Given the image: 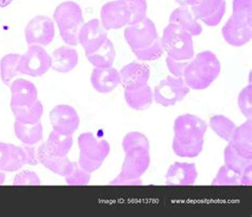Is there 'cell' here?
Here are the masks:
<instances>
[{
	"instance_id": "obj_1",
	"label": "cell",
	"mask_w": 252,
	"mask_h": 217,
	"mask_svg": "<svg viewBox=\"0 0 252 217\" xmlns=\"http://www.w3.org/2000/svg\"><path fill=\"white\" fill-rule=\"evenodd\" d=\"M221 71V65L215 54L205 50L189 60L183 79L188 87L195 91L208 89Z\"/></svg>"
},
{
	"instance_id": "obj_2",
	"label": "cell",
	"mask_w": 252,
	"mask_h": 217,
	"mask_svg": "<svg viewBox=\"0 0 252 217\" xmlns=\"http://www.w3.org/2000/svg\"><path fill=\"white\" fill-rule=\"evenodd\" d=\"M78 144L80 149L79 165L91 174L101 167L111 150L110 144L107 141L97 139L92 132L80 134Z\"/></svg>"
},
{
	"instance_id": "obj_3",
	"label": "cell",
	"mask_w": 252,
	"mask_h": 217,
	"mask_svg": "<svg viewBox=\"0 0 252 217\" xmlns=\"http://www.w3.org/2000/svg\"><path fill=\"white\" fill-rule=\"evenodd\" d=\"M164 52L178 61H189L194 58L193 36L175 24H168L161 38Z\"/></svg>"
},
{
	"instance_id": "obj_4",
	"label": "cell",
	"mask_w": 252,
	"mask_h": 217,
	"mask_svg": "<svg viewBox=\"0 0 252 217\" xmlns=\"http://www.w3.org/2000/svg\"><path fill=\"white\" fill-rule=\"evenodd\" d=\"M122 172L111 181L110 186H119V183L128 179H137L146 173L150 165L149 149L136 147L126 151Z\"/></svg>"
},
{
	"instance_id": "obj_5",
	"label": "cell",
	"mask_w": 252,
	"mask_h": 217,
	"mask_svg": "<svg viewBox=\"0 0 252 217\" xmlns=\"http://www.w3.org/2000/svg\"><path fill=\"white\" fill-rule=\"evenodd\" d=\"M189 90L183 77L168 76L155 88L154 100L162 107H172L182 101L189 93Z\"/></svg>"
},
{
	"instance_id": "obj_6",
	"label": "cell",
	"mask_w": 252,
	"mask_h": 217,
	"mask_svg": "<svg viewBox=\"0 0 252 217\" xmlns=\"http://www.w3.org/2000/svg\"><path fill=\"white\" fill-rule=\"evenodd\" d=\"M208 124L200 117L193 114L178 116L174 124V139L185 144H193L204 141Z\"/></svg>"
},
{
	"instance_id": "obj_7",
	"label": "cell",
	"mask_w": 252,
	"mask_h": 217,
	"mask_svg": "<svg viewBox=\"0 0 252 217\" xmlns=\"http://www.w3.org/2000/svg\"><path fill=\"white\" fill-rule=\"evenodd\" d=\"M51 68V57L43 46L31 45L22 55L19 71L22 75L41 77Z\"/></svg>"
},
{
	"instance_id": "obj_8",
	"label": "cell",
	"mask_w": 252,
	"mask_h": 217,
	"mask_svg": "<svg viewBox=\"0 0 252 217\" xmlns=\"http://www.w3.org/2000/svg\"><path fill=\"white\" fill-rule=\"evenodd\" d=\"M56 35L55 22L48 16L38 15L32 18L25 28L26 42L29 46H48Z\"/></svg>"
},
{
	"instance_id": "obj_9",
	"label": "cell",
	"mask_w": 252,
	"mask_h": 217,
	"mask_svg": "<svg viewBox=\"0 0 252 217\" xmlns=\"http://www.w3.org/2000/svg\"><path fill=\"white\" fill-rule=\"evenodd\" d=\"M124 35L132 50L147 47L158 38L156 25L148 17L138 24L129 25L125 29Z\"/></svg>"
},
{
	"instance_id": "obj_10",
	"label": "cell",
	"mask_w": 252,
	"mask_h": 217,
	"mask_svg": "<svg viewBox=\"0 0 252 217\" xmlns=\"http://www.w3.org/2000/svg\"><path fill=\"white\" fill-rule=\"evenodd\" d=\"M49 120L54 130L66 135L74 134L80 124V117L77 111L68 104L56 106L50 111Z\"/></svg>"
},
{
	"instance_id": "obj_11",
	"label": "cell",
	"mask_w": 252,
	"mask_h": 217,
	"mask_svg": "<svg viewBox=\"0 0 252 217\" xmlns=\"http://www.w3.org/2000/svg\"><path fill=\"white\" fill-rule=\"evenodd\" d=\"M189 9L194 16L209 27L220 24L227 10L225 0H198Z\"/></svg>"
},
{
	"instance_id": "obj_12",
	"label": "cell",
	"mask_w": 252,
	"mask_h": 217,
	"mask_svg": "<svg viewBox=\"0 0 252 217\" xmlns=\"http://www.w3.org/2000/svg\"><path fill=\"white\" fill-rule=\"evenodd\" d=\"M108 38V30H105L99 19H91L82 25L79 33V44L85 50V55L97 50Z\"/></svg>"
},
{
	"instance_id": "obj_13",
	"label": "cell",
	"mask_w": 252,
	"mask_h": 217,
	"mask_svg": "<svg viewBox=\"0 0 252 217\" xmlns=\"http://www.w3.org/2000/svg\"><path fill=\"white\" fill-rule=\"evenodd\" d=\"M101 24L105 30L121 29L129 25V12L123 0H115L102 5L100 10Z\"/></svg>"
},
{
	"instance_id": "obj_14",
	"label": "cell",
	"mask_w": 252,
	"mask_h": 217,
	"mask_svg": "<svg viewBox=\"0 0 252 217\" xmlns=\"http://www.w3.org/2000/svg\"><path fill=\"white\" fill-rule=\"evenodd\" d=\"M54 19L60 31L80 27L84 24L81 6L75 1L60 3L54 13Z\"/></svg>"
},
{
	"instance_id": "obj_15",
	"label": "cell",
	"mask_w": 252,
	"mask_h": 217,
	"mask_svg": "<svg viewBox=\"0 0 252 217\" xmlns=\"http://www.w3.org/2000/svg\"><path fill=\"white\" fill-rule=\"evenodd\" d=\"M121 84L125 90H138L148 84L150 78L149 66L143 63H129L119 71Z\"/></svg>"
},
{
	"instance_id": "obj_16",
	"label": "cell",
	"mask_w": 252,
	"mask_h": 217,
	"mask_svg": "<svg viewBox=\"0 0 252 217\" xmlns=\"http://www.w3.org/2000/svg\"><path fill=\"white\" fill-rule=\"evenodd\" d=\"M37 159L38 163H41L43 166L62 177L68 176L74 169V162H71L67 155L58 156L52 155L46 143H43L37 147Z\"/></svg>"
},
{
	"instance_id": "obj_17",
	"label": "cell",
	"mask_w": 252,
	"mask_h": 217,
	"mask_svg": "<svg viewBox=\"0 0 252 217\" xmlns=\"http://www.w3.org/2000/svg\"><path fill=\"white\" fill-rule=\"evenodd\" d=\"M10 88L12 94L11 107H29L38 99L36 87L26 79H15Z\"/></svg>"
},
{
	"instance_id": "obj_18",
	"label": "cell",
	"mask_w": 252,
	"mask_h": 217,
	"mask_svg": "<svg viewBox=\"0 0 252 217\" xmlns=\"http://www.w3.org/2000/svg\"><path fill=\"white\" fill-rule=\"evenodd\" d=\"M198 177L197 167L194 163L176 162L167 170L165 182L166 186H193Z\"/></svg>"
},
{
	"instance_id": "obj_19",
	"label": "cell",
	"mask_w": 252,
	"mask_h": 217,
	"mask_svg": "<svg viewBox=\"0 0 252 217\" xmlns=\"http://www.w3.org/2000/svg\"><path fill=\"white\" fill-rule=\"evenodd\" d=\"M91 83L98 93L108 94L121 84V75L113 66L95 67L91 75Z\"/></svg>"
},
{
	"instance_id": "obj_20",
	"label": "cell",
	"mask_w": 252,
	"mask_h": 217,
	"mask_svg": "<svg viewBox=\"0 0 252 217\" xmlns=\"http://www.w3.org/2000/svg\"><path fill=\"white\" fill-rule=\"evenodd\" d=\"M224 41L234 47H242L248 44L252 37V26L236 22L230 17L221 29Z\"/></svg>"
},
{
	"instance_id": "obj_21",
	"label": "cell",
	"mask_w": 252,
	"mask_h": 217,
	"mask_svg": "<svg viewBox=\"0 0 252 217\" xmlns=\"http://www.w3.org/2000/svg\"><path fill=\"white\" fill-rule=\"evenodd\" d=\"M26 164L25 154L22 146L0 142V170L17 172Z\"/></svg>"
},
{
	"instance_id": "obj_22",
	"label": "cell",
	"mask_w": 252,
	"mask_h": 217,
	"mask_svg": "<svg viewBox=\"0 0 252 217\" xmlns=\"http://www.w3.org/2000/svg\"><path fill=\"white\" fill-rule=\"evenodd\" d=\"M252 122L247 120L240 127H236L229 145L235 153L244 159H252Z\"/></svg>"
},
{
	"instance_id": "obj_23",
	"label": "cell",
	"mask_w": 252,
	"mask_h": 217,
	"mask_svg": "<svg viewBox=\"0 0 252 217\" xmlns=\"http://www.w3.org/2000/svg\"><path fill=\"white\" fill-rule=\"evenodd\" d=\"M78 62V52L70 46H61L52 52L51 68L58 72H61V74H66V72L74 69Z\"/></svg>"
},
{
	"instance_id": "obj_24",
	"label": "cell",
	"mask_w": 252,
	"mask_h": 217,
	"mask_svg": "<svg viewBox=\"0 0 252 217\" xmlns=\"http://www.w3.org/2000/svg\"><path fill=\"white\" fill-rule=\"evenodd\" d=\"M169 24L178 25L191 36H198L202 33V26L191 13L189 6H179L172 11L169 16Z\"/></svg>"
},
{
	"instance_id": "obj_25",
	"label": "cell",
	"mask_w": 252,
	"mask_h": 217,
	"mask_svg": "<svg viewBox=\"0 0 252 217\" xmlns=\"http://www.w3.org/2000/svg\"><path fill=\"white\" fill-rule=\"evenodd\" d=\"M125 99L131 109L145 111L154 102V92L148 84L138 90H125Z\"/></svg>"
},
{
	"instance_id": "obj_26",
	"label": "cell",
	"mask_w": 252,
	"mask_h": 217,
	"mask_svg": "<svg viewBox=\"0 0 252 217\" xmlns=\"http://www.w3.org/2000/svg\"><path fill=\"white\" fill-rule=\"evenodd\" d=\"M116 57L115 47L112 41L107 38L104 43L92 54L86 55V58L94 67H110L113 66Z\"/></svg>"
},
{
	"instance_id": "obj_27",
	"label": "cell",
	"mask_w": 252,
	"mask_h": 217,
	"mask_svg": "<svg viewBox=\"0 0 252 217\" xmlns=\"http://www.w3.org/2000/svg\"><path fill=\"white\" fill-rule=\"evenodd\" d=\"M14 132L17 139L26 145H36L43 140V126L41 122L34 124L14 123Z\"/></svg>"
},
{
	"instance_id": "obj_28",
	"label": "cell",
	"mask_w": 252,
	"mask_h": 217,
	"mask_svg": "<svg viewBox=\"0 0 252 217\" xmlns=\"http://www.w3.org/2000/svg\"><path fill=\"white\" fill-rule=\"evenodd\" d=\"M21 58L22 55L9 54L0 60V76H1L2 82L8 87H10L17 77L22 75V72L19 71Z\"/></svg>"
},
{
	"instance_id": "obj_29",
	"label": "cell",
	"mask_w": 252,
	"mask_h": 217,
	"mask_svg": "<svg viewBox=\"0 0 252 217\" xmlns=\"http://www.w3.org/2000/svg\"><path fill=\"white\" fill-rule=\"evenodd\" d=\"M12 113L14 114L16 122L34 124L41 122V118L44 113V107L38 99L29 107H11Z\"/></svg>"
},
{
	"instance_id": "obj_30",
	"label": "cell",
	"mask_w": 252,
	"mask_h": 217,
	"mask_svg": "<svg viewBox=\"0 0 252 217\" xmlns=\"http://www.w3.org/2000/svg\"><path fill=\"white\" fill-rule=\"evenodd\" d=\"M74 139L72 135H66L57 132L56 130L51 131L46 145L49 149L50 153L58 156H66L70 151Z\"/></svg>"
},
{
	"instance_id": "obj_31",
	"label": "cell",
	"mask_w": 252,
	"mask_h": 217,
	"mask_svg": "<svg viewBox=\"0 0 252 217\" xmlns=\"http://www.w3.org/2000/svg\"><path fill=\"white\" fill-rule=\"evenodd\" d=\"M210 127L220 139L229 142L236 129V124L223 115H214L210 120Z\"/></svg>"
},
{
	"instance_id": "obj_32",
	"label": "cell",
	"mask_w": 252,
	"mask_h": 217,
	"mask_svg": "<svg viewBox=\"0 0 252 217\" xmlns=\"http://www.w3.org/2000/svg\"><path fill=\"white\" fill-rule=\"evenodd\" d=\"M123 1L129 12V25L141 23L147 17V0H123Z\"/></svg>"
},
{
	"instance_id": "obj_33",
	"label": "cell",
	"mask_w": 252,
	"mask_h": 217,
	"mask_svg": "<svg viewBox=\"0 0 252 217\" xmlns=\"http://www.w3.org/2000/svg\"><path fill=\"white\" fill-rule=\"evenodd\" d=\"M231 17L241 24L252 26V0H233Z\"/></svg>"
},
{
	"instance_id": "obj_34",
	"label": "cell",
	"mask_w": 252,
	"mask_h": 217,
	"mask_svg": "<svg viewBox=\"0 0 252 217\" xmlns=\"http://www.w3.org/2000/svg\"><path fill=\"white\" fill-rule=\"evenodd\" d=\"M223 157H224V165L228 168L232 169L236 174H240L245 169V167L251 164V160L244 159V157L238 155L233 150L230 145L224 148L223 151Z\"/></svg>"
},
{
	"instance_id": "obj_35",
	"label": "cell",
	"mask_w": 252,
	"mask_h": 217,
	"mask_svg": "<svg viewBox=\"0 0 252 217\" xmlns=\"http://www.w3.org/2000/svg\"><path fill=\"white\" fill-rule=\"evenodd\" d=\"M204 141L193 143V144H185L177 140H172V150L174 153L181 157H196L202 153Z\"/></svg>"
},
{
	"instance_id": "obj_36",
	"label": "cell",
	"mask_w": 252,
	"mask_h": 217,
	"mask_svg": "<svg viewBox=\"0 0 252 217\" xmlns=\"http://www.w3.org/2000/svg\"><path fill=\"white\" fill-rule=\"evenodd\" d=\"M132 51H133V54L138 60L141 61H155L158 60V59H160L164 54V49L160 37L151 45L147 46V47L142 49H134Z\"/></svg>"
},
{
	"instance_id": "obj_37",
	"label": "cell",
	"mask_w": 252,
	"mask_h": 217,
	"mask_svg": "<svg viewBox=\"0 0 252 217\" xmlns=\"http://www.w3.org/2000/svg\"><path fill=\"white\" fill-rule=\"evenodd\" d=\"M241 177L240 174H236L233 170L228 168L225 165L221 166L214 180L212 181V186H240Z\"/></svg>"
},
{
	"instance_id": "obj_38",
	"label": "cell",
	"mask_w": 252,
	"mask_h": 217,
	"mask_svg": "<svg viewBox=\"0 0 252 217\" xmlns=\"http://www.w3.org/2000/svg\"><path fill=\"white\" fill-rule=\"evenodd\" d=\"M65 179L68 186H86L90 183L91 173L83 169L78 162H74V169L68 176L65 177Z\"/></svg>"
},
{
	"instance_id": "obj_39",
	"label": "cell",
	"mask_w": 252,
	"mask_h": 217,
	"mask_svg": "<svg viewBox=\"0 0 252 217\" xmlns=\"http://www.w3.org/2000/svg\"><path fill=\"white\" fill-rule=\"evenodd\" d=\"M136 147L150 149L147 136L141 132H129L123 140V149L126 153V151L136 148Z\"/></svg>"
},
{
	"instance_id": "obj_40",
	"label": "cell",
	"mask_w": 252,
	"mask_h": 217,
	"mask_svg": "<svg viewBox=\"0 0 252 217\" xmlns=\"http://www.w3.org/2000/svg\"><path fill=\"white\" fill-rule=\"evenodd\" d=\"M237 104L240 108L243 115L247 118V120H251L252 115V87L251 84H248L247 87H245L241 93L238 94L237 98Z\"/></svg>"
},
{
	"instance_id": "obj_41",
	"label": "cell",
	"mask_w": 252,
	"mask_h": 217,
	"mask_svg": "<svg viewBox=\"0 0 252 217\" xmlns=\"http://www.w3.org/2000/svg\"><path fill=\"white\" fill-rule=\"evenodd\" d=\"M14 186H39L41 180H39L38 176L31 170H22L16 176L14 180H13Z\"/></svg>"
},
{
	"instance_id": "obj_42",
	"label": "cell",
	"mask_w": 252,
	"mask_h": 217,
	"mask_svg": "<svg viewBox=\"0 0 252 217\" xmlns=\"http://www.w3.org/2000/svg\"><path fill=\"white\" fill-rule=\"evenodd\" d=\"M189 61H178L167 56L166 65L170 74L174 77H183L185 68H187Z\"/></svg>"
},
{
	"instance_id": "obj_43",
	"label": "cell",
	"mask_w": 252,
	"mask_h": 217,
	"mask_svg": "<svg viewBox=\"0 0 252 217\" xmlns=\"http://www.w3.org/2000/svg\"><path fill=\"white\" fill-rule=\"evenodd\" d=\"M81 27L82 26L60 31V35H61L64 43H66L68 46H77L79 44V33H80Z\"/></svg>"
},
{
	"instance_id": "obj_44",
	"label": "cell",
	"mask_w": 252,
	"mask_h": 217,
	"mask_svg": "<svg viewBox=\"0 0 252 217\" xmlns=\"http://www.w3.org/2000/svg\"><path fill=\"white\" fill-rule=\"evenodd\" d=\"M22 148H23L24 154H25L26 164H28V165H37L38 164L37 148L34 146V145L24 144Z\"/></svg>"
},
{
	"instance_id": "obj_45",
	"label": "cell",
	"mask_w": 252,
	"mask_h": 217,
	"mask_svg": "<svg viewBox=\"0 0 252 217\" xmlns=\"http://www.w3.org/2000/svg\"><path fill=\"white\" fill-rule=\"evenodd\" d=\"M252 163L249 164L248 166L245 167V169L241 173V181L240 186H251L252 184Z\"/></svg>"
},
{
	"instance_id": "obj_46",
	"label": "cell",
	"mask_w": 252,
	"mask_h": 217,
	"mask_svg": "<svg viewBox=\"0 0 252 217\" xmlns=\"http://www.w3.org/2000/svg\"><path fill=\"white\" fill-rule=\"evenodd\" d=\"M175 1L180 6H191L197 2L198 0H175Z\"/></svg>"
},
{
	"instance_id": "obj_47",
	"label": "cell",
	"mask_w": 252,
	"mask_h": 217,
	"mask_svg": "<svg viewBox=\"0 0 252 217\" xmlns=\"http://www.w3.org/2000/svg\"><path fill=\"white\" fill-rule=\"evenodd\" d=\"M13 1H14V0H0V9L5 8V6H8Z\"/></svg>"
},
{
	"instance_id": "obj_48",
	"label": "cell",
	"mask_w": 252,
	"mask_h": 217,
	"mask_svg": "<svg viewBox=\"0 0 252 217\" xmlns=\"http://www.w3.org/2000/svg\"><path fill=\"white\" fill-rule=\"evenodd\" d=\"M4 180H5V174L4 172H2V170H0V186L4 183Z\"/></svg>"
}]
</instances>
